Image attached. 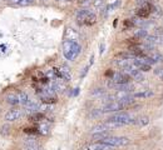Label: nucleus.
<instances>
[{
	"instance_id": "obj_5",
	"label": "nucleus",
	"mask_w": 163,
	"mask_h": 150,
	"mask_svg": "<svg viewBox=\"0 0 163 150\" xmlns=\"http://www.w3.org/2000/svg\"><path fill=\"white\" fill-rule=\"evenodd\" d=\"M110 145L108 144H104V143H90V144H87L82 148V150H112Z\"/></svg>"
},
{
	"instance_id": "obj_7",
	"label": "nucleus",
	"mask_w": 163,
	"mask_h": 150,
	"mask_svg": "<svg viewBox=\"0 0 163 150\" xmlns=\"http://www.w3.org/2000/svg\"><path fill=\"white\" fill-rule=\"evenodd\" d=\"M21 116H23V111L21 110L13 109V110H9L5 114V120L6 121H15L19 118H21Z\"/></svg>"
},
{
	"instance_id": "obj_10",
	"label": "nucleus",
	"mask_w": 163,
	"mask_h": 150,
	"mask_svg": "<svg viewBox=\"0 0 163 150\" xmlns=\"http://www.w3.org/2000/svg\"><path fill=\"white\" fill-rule=\"evenodd\" d=\"M60 76H62L65 81H68V80H70L72 79V75H70V69H69L67 65H60Z\"/></svg>"
},
{
	"instance_id": "obj_19",
	"label": "nucleus",
	"mask_w": 163,
	"mask_h": 150,
	"mask_svg": "<svg viewBox=\"0 0 163 150\" xmlns=\"http://www.w3.org/2000/svg\"><path fill=\"white\" fill-rule=\"evenodd\" d=\"M38 130H39V134H41V135H48L49 131H50V128H49L48 124H41L39 126Z\"/></svg>"
},
{
	"instance_id": "obj_25",
	"label": "nucleus",
	"mask_w": 163,
	"mask_h": 150,
	"mask_svg": "<svg viewBox=\"0 0 163 150\" xmlns=\"http://www.w3.org/2000/svg\"><path fill=\"white\" fill-rule=\"evenodd\" d=\"M102 94H104V89H94V91H92V95H102Z\"/></svg>"
},
{
	"instance_id": "obj_23",
	"label": "nucleus",
	"mask_w": 163,
	"mask_h": 150,
	"mask_svg": "<svg viewBox=\"0 0 163 150\" xmlns=\"http://www.w3.org/2000/svg\"><path fill=\"white\" fill-rule=\"evenodd\" d=\"M138 69H139V70H142V71H149V70H151V65H149V64H147V63L143 60V63H142L141 65H139V68H138Z\"/></svg>"
},
{
	"instance_id": "obj_11",
	"label": "nucleus",
	"mask_w": 163,
	"mask_h": 150,
	"mask_svg": "<svg viewBox=\"0 0 163 150\" xmlns=\"http://www.w3.org/2000/svg\"><path fill=\"white\" fill-rule=\"evenodd\" d=\"M89 10L88 9H80V10H78L77 11V20L79 24H84V20H85V18L89 15Z\"/></svg>"
},
{
	"instance_id": "obj_6",
	"label": "nucleus",
	"mask_w": 163,
	"mask_h": 150,
	"mask_svg": "<svg viewBox=\"0 0 163 150\" xmlns=\"http://www.w3.org/2000/svg\"><path fill=\"white\" fill-rule=\"evenodd\" d=\"M117 85H119V84H128L129 80H130V75L128 73H117V74H114V76L113 79H112Z\"/></svg>"
},
{
	"instance_id": "obj_12",
	"label": "nucleus",
	"mask_w": 163,
	"mask_h": 150,
	"mask_svg": "<svg viewBox=\"0 0 163 150\" xmlns=\"http://www.w3.org/2000/svg\"><path fill=\"white\" fill-rule=\"evenodd\" d=\"M6 101L10 105H18L19 104V98H18V94H9L6 96Z\"/></svg>"
},
{
	"instance_id": "obj_28",
	"label": "nucleus",
	"mask_w": 163,
	"mask_h": 150,
	"mask_svg": "<svg viewBox=\"0 0 163 150\" xmlns=\"http://www.w3.org/2000/svg\"><path fill=\"white\" fill-rule=\"evenodd\" d=\"M93 4H94V5L98 8V6H100L102 4H103V0H94V1H93Z\"/></svg>"
},
{
	"instance_id": "obj_30",
	"label": "nucleus",
	"mask_w": 163,
	"mask_h": 150,
	"mask_svg": "<svg viewBox=\"0 0 163 150\" xmlns=\"http://www.w3.org/2000/svg\"><path fill=\"white\" fill-rule=\"evenodd\" d=\"M88 69H89V67H87L84 70H83V73L80 74V78H84V76H85V74L88 73Z\"/></svg>"
},
{
	"instance_id": "obj_32",
	"label": "nucleus",
	"mask_w": 163,
	"mask_h": 150,
	"mask_svg": "<svg viewBox=\"0 0 163 150\" xmlns=\"http://www.w3.org/2000/svg\"><path fill=\"white\" fill-rule=\"evenodd\" d=\"M105 75H107V76H109V75H113V71H110V70H109V71L105 73Z\"/></svg>"
},
{
	"instance_id": "obj_24",
	"label": "nucleus",
	"mask_w": 163,
	"mask_h": 150,
	"mask_svg": "<svg viewBox=\"0 0 163 150\" xmlns=\"http://www.w3.org/2000/svg\"><path fill=\"white\" fill-rule=\"evenodd\" d=\"M151 58H152L153 60H154L156 63H158V62H162V60H163V56H162L161 54H158V53L152 54V55H151Z\"/></svg>"
},
{
	"instance_id": "obj_36",
	"label": "nucleus",
	"mask_w": 163,
	"mask_h": 150,
	"mask_svg": "<svg viewBox=\"0 0 163 150\" xmlns=\"http://www.w3.org/2000/svg\"><path fill=\"white\" fill-rule=\"evenodd\" d=\"M68 1H70V0H68Z\"/></svg>"
},
{
	"instance_id": "obj_34",
	"label": "nucleus",
	"mask_w": 163,
	"mask_h": 150,
	"mask_svg": "<svg viewBox=\"0 0 163 150\" xmlns=\"http://www.w3.org/2000/svg\"><path fill=\"white\" fill-rule=\"evenodd\" d=\"M159 78H161V80L163 81V70H162V73L159 74Z\"/></svg>"
},
{
	"instance_id": "obj_26",
	"label": "nucleus",
	"mask_w": 163,
	"mask_h": 150,
	"mask_svg": "<svg viewBox=\"0 0 163 150\" xmlns=\"http://www.w3.org/2000/svg\"><path fill=\"white\" fill-rule=\"evenodd\" d=\"M30 3H33V0H20L18 4H19V5H29Z\"/></svg>"
},
{
	"instance_id": "obj_2",
	"label": "nucleus",
	"mask_w": 163,
	"mask_h": 150,
	"mask_svg": "<svg viewBox=\"0 0 163 150\" xmlns=\"http://www.w3.org/2000/svg\"><path fill=\"white\" fill-rule=\"evenodd\" d=\"M134 120L132 116L127 112H117V114L112 115L108 118V121H114V123H119L120 125H128V124H134Z\"/></svg>"
},
{
	"instance_id": "obj_14",
	"label": "nucleus",
	"mask_w": 163,
	"mask_h": 150,
	"mask_svg": "<svg viewBox=\"0 0 163 150\" xmlns=\"http://www.w3.org/2000/svg\"><path fill=\"white\" fill-rule=\"evenodd\" d=\"M53 89H54L55 91H60V93H63V91L65 90V84H64V81H62V80H57V81L54 83Z\"/></svg>"
},
{
	"instance_id": "obj_3",
	"label": "nucleus",
	"mask_w": 163,
	"mask_h": 150,
	"mask_svg": "<svg viewBox=\"0 0 163 150\" xmlns=\"http://www.w3.org/2000/svg\"><path fill=\"white\" fill-rule=\"evenodd\" d=\"M102 143L108 144L110 146H125V145H128L130 142L128 138H124V137H108Z\"/></svg>"
},
{
	"instance_id": "obj_22",
	"label": "nucleus",
	"mask_w": 163,
	"mask_h": 150,
	"mask_svg": "<svg viewBox=\"0 0 163 150\" xmlns=\"http://www.w3.org/2000/svg\"><path fill=\"white\" fill-rule=\"evenodd\" d=\"M43 118H44V115L41 114V112H36V114L29 116V120H31V121H39V120H41Z\"/></svg>"
},
{
	"instance_id": "obj_9",
	"label": "nucleus",
	"mask_w": 163,
	"mask_h": 150,
	"mask_svg": "<svg viewBox=\"0 0 163 150\" xmlns=\"http://www.w3.org/2000/svg\"><path fill=\"white\" fill-rule=\"evenodd\" d=\"M25 108H26V111L34 112V111H36V110H38L39 108H40V103H39L38 100H35V99H30L29 101L26 103Z\"/></svg>"
},
{
	"instance_id": "obj_33",
	"label": "nucleus",
	"mask_w": 163,
	"mask_h": 150,
	"mask_svg": "<svg viewBox=\"0 0 163 150\" xmlns=\"http://www.w3.org/2000/svg\"><path fill=\"white\" fill-rule=\"evenodd\" d=\"M9 1H10V3H19L20 0H9Z\"/></svg>"
},
{
	"instance_id": "obj_21",
	"label": "nucleus",
	"mask_w": 163,
	"mask_h": 150,
	"mask_svg": "<svg viewBox=\"0 0 163 150\" xmlns=\"http://www.w3.org/2000/svg\"><path fill=\"white\" fill-rule=\"evenodd\" d=\"M104 130H108V128H107V125L103 123V124H98L95 125L94 128H93V131L94 133H97V131H104Z\"/></svg>"
},
{
	"instance_id": "obj_18",
	"label": "nucleus",
	"mask_w": 163,
	"mask_h": 150,
	"mask_svg": "<svg viewBox=\"0 0 163 150\" xmlns=\"http://www.w3.org/2000/svg\"><path fill=\"white\" fill-rule=\"evenodd\" d=\"M149 123V119H148V116H141V118H138L134 120V124H137L139 126H144Z\"/></svg>"
},
{
	"instance_id": "obj_35",
	"label": "nucleus",
	"mask_w": 163,
	"mask_h": 150,
	"mask_svg": "<svg viewBox=\"0 0 163 150\" xmlns=\"http://www.w3.org/2000/svg\"><path fill=\"white\" fill-rule=\"evenodd\" d=\"M159 39H161V40H162V43H163V35H162V36H161V38H159Z\"/></svg>"
},
{
	"instance_id": "obj_15",
	"label": "nucleus",
	"mask_w": 163,
	"mask_h": 150,
	"mask_svg": "<svg viewBox=\"0 0 163 150\" xmlns=\"http://www.w3.org/2000/svg\"><path fill=\"white\" fill-rule=\"evenodd\" d=\"M153 95L152 90H143V91H138L133 95V98H149Z\"/></svg>"
},
{
	"instance_id": "obj_17",
	"label": "nucleus",
	"mask_w": 163,
	"mask_h": 150,
	"mask_svg": "<svg viewBox=\"0 0 163 150\" xmlns=\"http://www.w3.org/2000/svg\"><path fill=\"white\" fill-rule=\"evenodd\" d=\"M95 21H97L95 15H94V14H92V13H89V15H88V16L85 18V20H84V24L89 26V25L95 24Z\"/></svg>"
},
{
	"instance_id": "obj_20",
	"label": "nucleus",
	"mask_w": 163,
	"mask_h": 150,
	"mask_svg": "<svg viewBox=\"0 0 163 150\" xmlns=\"http://www.w3.org/2000/svg\"><path fill=\"white\" fill-rule=\"evenodd\" d=\"M134 38H137V39H143V38H147V31L144 30V29H139V30L136 31Z\"/></svg>"
},
{
	"instance_id": "obj_27",
	"label": "nucleus",
	"mask_w": 163,
	"mask_h": 150,
	"mask_svg": "<svg viewBox=\"0 0 163 150\" xmlns=\"http://www.w3.org/2000/svg\"><path fill=\"white\" fill-rule=\"evenodd\" d=\"M25 133H28V134H34V133H36V129L35 128H26L25 129Z\"/></svg>"
},
{
	"instance_id": "obj_4",
	"label": "nucleus",
	"mask_w": 163,
	"mask_h": 150,
	"mask_svg": "<svg viewBox=\"0 0 163 150\" xmlns=\"http://www.w3.org/2000/svg\"><path fill=\"white\" fill-rule=\"evenodd\" d=\"M123 109H125L123 103L114 100V101H110L108 104H105L103 108H102V112H114V111H119V110H123Z\"/></svg>"
},
{
	"instance_id": "obj_1",
	"label": "nucleus",
	"mask_w": 163,
	"mask_h": 150,
	"mask_svg": "<svg viewBox=\"0 0 163 150\" xmlns=\"http://www.w3.org/2000/svg\"><path fill=\"white\" fill-rule=\"evenodd\" d=\"M80 45L75 40H64L63 43V54L68 60H75L80 54Z\"/></svg>"
},
{
	"instance_id": "obj_29",
	"label": "nucleus",
	"mask_w": 163,
	"mask_h": 150,
	"mask_svg": "<svg viewBox=\"0 0 163 150\" xmlns=\"http://www.w3.org/2000/svg\"><path fill=\"white\" fill-rule=\"evenodd\" d=\"M124 26H125V28L133 26V21H130V20H125V21H124Z\"/></svg>"
},
{
	"instance_id": "obj_8",
	"label": "nucleus",
	"mask_w": 163,
	"mask_h": 150,
	"mask_svg": "<svg viewBox=\"0 0 163 150\" xmlns=\"http://www.w3.org/2000/svg\"><path fill=\"white\" fill-rule=\"evenodd\" d=\"M108 137H110L109 134V130H104V131H97L92 135V139L94 140V142H103L104 139H107Z\"/></svg>"
},
{
	"instance_id": "obj_16",
	"label": "nucleus",
	"mask_w": 163,
	"mask_h": 150,
	"mask_svg": "<svg viewBox=\"0 0 163 150\" xmlns=\"http://www.w3.org/2000/svg\"><path fill=\"white\" fill-rule=\"evenodd\" d=\"M10 131H11V126L9 124H4L1 128H0V135L8 137V135H10Z\"/></svg>"
},
{
	"instance_id": "obj_13",
	"label": "nucleus",
	"mask_w": 163,
	"mask_h": 150,
	"mask_svg": "<svg viewBox=\"0 0 163 150\" xmlns=\"http://www.w3.org/2000/svg\"><path fill=\"white\" fill-rule=\"evenodd\" d=\"M18 98H19V104H21V105H26V103L29 101V96H28V94L24 91L18 93Z\"/></svg>"
},
{
	"instance_id": "obj_31",
	"label": "nucleus",
	"mask_w": 163,
	"mask_h": 150,
	"mask_svg": "<svg viewBox=\"0 0 163 150\" xmlns=\"http://www.w3.org/2000/svg\"><path fill=\"white\" fill-rule=\"evenodd\" d=\"M103 49H104V45L102 44V45H100V50H99V51H100V54H103V51H104Z\"/></svg>"
}]
</instances>
